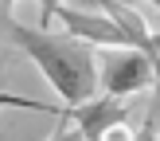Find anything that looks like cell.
Returning <instances> with one entry per match:
<instances>
[{
  "label": "cell",
  "mask_w": 160,
  "mask_h": 141,
  "mask_svg": "<svg viewBox=\"0 0 160 141\" xmlns=\"http://www.w3.org/2000/svg\"><path fill=\"white\" fill-rule=\"evenodd\" d=\"M62 114L74 122V129L82 133V141H133L141 125H133L129 110L121 98L109 94H94V98L78 102V106H62Z\"/></svg>",
  "instance_id": "7a4b0ae2"
},
{
  "label": "cell",
  "mask_w": 160,
  "mask_h": 141,
  "mask_svg": "<svg viewBox=\"0 0 160 141\" xmlns=\"http://www.w3.org/2000/svg\"><path fill=\"white\" fill-rule=\"evenodd\" d=\"M55 20H62L67 35L82 39V43H90V47H133L129 31L117 20H109L106 12H86V8H67L62 4L59 12H55Z\"/></svg>",
  "instance_id": "277c9868"
},
{
  "label": "cell",
  "mask_w": 160,
  "mask_h": 141,
  "mask_svg": "<svg viewBox=\"0 0 160 141\" xmlns=\"http://www.w3.org/2000/svg\"><path fill=\"white\" fill-rule=\"evenodd\" d=\"M59 8H62V0H39V28H51Z\"/></svg>",
  "instance_id": "52a82bcc"
},
{
  "label": "cell",
  "mask_w": 160,
  "mask_h": 141,
  "mask_svg": "<svg viewBox=\"0 0 160 141\" xmlns=\"http://www.w3.org/2000/svg\"><path fill=\"white\" fill-rule=\"evenodd\" d=\"M98 94L109 98H129L152 86V63L141 47H102L98 55Z\"/></svg>",
  "instance_id": "3957f363"
},
{
  "label": "cell",
  "mask_w": 160,
  "mask_h": 141,
  "mask_svg": "<svg viewBox=\"0 0 160 141\" xmlns=\"http://www.w3.org/2000/svg\"><path fill=\"white\" fill-rule=\"evenodd\" d=\"M152 63V106H148V125L160 133V51H148Z\"/></svg>",
  "instance_id": "5b68a950"
},
{
  "label": "cell",
  "mask_w": 160,
  "mask_h": 141,
  "mask_svg": "<svg viewBox=\"0 0 160 141\" xmlns=\"http://www.w3.org/2000/svg\"><path fill=\"white\" fill-rule=\"evenodd\" d=\"M133 141H160V133L152 129V125H141V129H137V137H133Z\"/></svg>",
  "instance_id": "ba28073f"
},
{
  "label": "cell",
  "mask_w": 160,
  "mask_h": 141,
  "mask_svg": "<svg viewBox=\"0 0 160 141\" xmlns=\"http://www.w3.org/2000/svg\"><path fill=\"white\" fill-rule=\"evenodd\" d=\"M4 31L39 67V75L51 82V90L62 98L67 110L98 94V59H94L90 43H82L74 35H59L51 28H28L12 16H4Z\"/></svg>",
  "instance_id": "6da1fadb"
},
{
  "label": "cell",
  "mask_w": 160,
  "mask_h": 141,
  "mask_svg": "<svg viewBox=\"0 0 160 141\" xmlns=\"http://www.w3.org/2000/svg\"><path fill=\"white\" fill-rule=\"evenodd\" d=\"M148 4H156V8H160V0H148Z\"/></svg>",
  "instance_id": "9c48e42d"
},
{
  "label": "cell",
  "mask_w": 160,
  "mask_h": 141,
  "mask_svg": "<svg viewBox=\"0 0 160 141\" xmlns=\"http://www.w3.org/2000/svg\"><path fill=\"white\" fill-rule=\"evenodd\" d=\"M47 141H82V133L74 129V122H70L67 114H59V129H55Z\"/></svg>",
  "instance_id": "8992f818"
}]
</instances>
